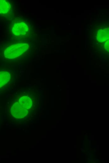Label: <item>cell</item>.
<instances>
[{"label":"cell","mask_w":109,"mask_h":163,"mask_svg":"<svg viewBox=\"0 0 109 163\" xmlns=\"http://www.w3.org/2000/svg\"><path fill=\"white\" fill-rule=\"evenodd\" d=\"M25 108L29 110L32 106V100L31 98L28 96L24 95L20 97L18 102Z\"/></svg>","instance_id":"obj_4"},{"label":"cell","mask_w":109,"mask_h":163,"mask_svg":"<svg viewBox=\"0 0 109 163\" xmlns=\"http://www.w3.org/2000/svg\"><path fill=\"white\" fill-rule=\"evenodd\" d=\"M28 113V110L23 107L18 102L14 103L10 108V113L12 116L18 119L24 118Z\"/></svg>","instance_id":"obj_3"},{"label":"cell","mask_w":109,"mask_h":163,"mask_svg":"<svg viewBox=\"0 0 109 163\" xmlns=\"http://www.w3.org/2000/svg\"><path fill=\"white\" fill-rule=\"evenodd\" d=\"M29 45L27 43H21L10 45L4 51V57L7 59H12L20 56L28 50Z\"/></svg>","instance_id":"obj_1"},{"label":"cell","mask_w":109,"mask_h":163,"mask_svg":"<svg viewBox=\"0 0 109 163\" xmlns=\"http://www.w3.org/2000/svg\"><path fill=\"white\" fill-rule=\"evenodd\" d=\"M11 5L8 1L5 0H0V14L7 15L10 11Z\"/></svg>","instance_id":"obj_5"},{"label":"cell","mask_w":109,"mask_h":163,"mask_svg":"<svg viewBox=\"0 0 109 163\" xmlns=\"http://www.w3.org/2000/svg\"><path fill=\"white\" fill-rule=\"evenodd\" d=\"M11 75L7 71H0V88L7 84L10 80Z\"/></svg>","instance_id":"obj_6"},{"label":"cell","mask_w":109,"mask_h":163,"mask_svg":"<svg viewBox=\"0 0 109 163\" xmlns=\"http://www.w3.org/2000/svg\"><path fill=\"white\" fill-rule=\"evenodd\" d=\"M29 31V25L25 22L19 21L15 23L11 27L12 34L16 36L22 37L28 34Z\"/></svg>","instance_id":"obj_2"}]
</instances>
